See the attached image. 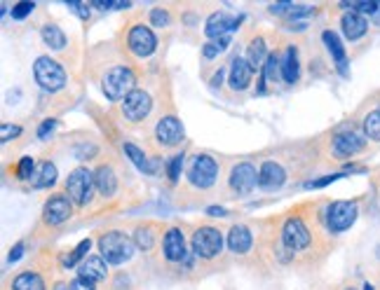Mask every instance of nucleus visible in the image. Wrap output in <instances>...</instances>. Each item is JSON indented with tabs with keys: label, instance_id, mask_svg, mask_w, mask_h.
<instances>
[{
	"label": "nucleus",
	"instance_id": "412c9836",
	"mask_svg": "<svg viewBox=\"0 0 380 290\" xmlns=\"http://www.w3.org/2000/svg\"><path fill=\"white\" fill-rule=\"evenodd\" d=\"M324 45L329 47V52H331V56H334L338 70H341L343 75H348V54H345V50H343L341 38H338L334 31H324Z\"/></svg>",
	"mask_w": 380,
	"mask_h": 290
},
{
	"label": "nucleus",
	"instance_id": "a18cd8bd",
	"mask_svg": "<svg viewBox=\"0 0 380 290\" xmlns=\"http://www.w3.org/2000/svg\"><path fill=\"white\" fill-rule=\"evenodd\" d=\"M70 8H73L75 12H78V14L82 17V19H87V17H90V8H85V5H70Z\"/></svg>",
	"mask_w": 380,
	"mask_h": 290
},
{
	"label": "nucleus",
	"instance_id": "a878e982",
	"mask_svg": "<svg viewBox=\"0 0 380 290\" xmlns=\"http://www.w3.org/2000/svg\"><path fill=\"white\" fill-rule=\"evenodd\" d=\"M43 40L50 50H64V47H66V33L59 26H55V23H47L43 28Z\"/></svg>",
	"mask_w": 380,
	"mask_h": 290
},
{
	"label": "nucleus",
	"instance_id": "cd10ccee",
	"mask_svg": "<svg viewBox=\"0 0 380 290\" xmlns=\"http://www.w3.org/2000/svg\"><path fill=\"white\" fill-rule=\"evenodd\" d=\"M12 288L15 290H45V283L35 271H23V274H19L15 279Z\"/></svg>",
	"mask_w": 380,
	"mask_h": 290
},
{
	"label": "nucleus",
	"instance_id": "0eeeda50",
	"mask_svg": "<svg viewBox=\"0 0 380 290\" xmlns=\"http://www.w3.org/2000/svg\"><path fill=\"white\" fill-rule=\"evenodd\" d=\"M359 206L357 201H334L329 206V227L334 232H345L357 220Z\"/></svg>",
	"mask_w": 380,
	"mask_h": 290
},
{
	"label": "nucleus",
	"instance_id": "c03bdc74",
	"mask_svg": "<svg viewBox=\"0 0 380 290\" xmlns=\"http://www.w3.org/2000/svg\"><path fill=\"white\" fill-rule=\"evenodd\" d=\"M21 253H23V244H17V246L10 251V262H17V260L21 258Z\"/></svg>",
	"mask_w": 380,
	"mask_h": 290
},
{
	"label": "nucleus",
	"instance_id": "ea45409f",
	"mask_svg": "<svg viewBox=\"0 0 380 290\" xmlns=\"http://www.w3.org/2000/svg\"><path fill=\"white\" fill-rule=\"evenodd\" d=\"M345 174H334V176H324V178H319V180H314L312 183V187H324V185H331L334 180H338V178H343Z\"/></svg>",
	"mask_w": 380,
	"mask_h": 290
},
{
	"label": "nucleus",
	"instance_id": "f257e3e1",
	"mask_svg": "<svg viewBox=\"0 0 380 290\" xmlns=\"http://www.w3.org/2000/svg\"><path fill=\"white\" fill-rule=\"evenodd\" d=\"M101 256L111 265H122L134 256V241L122 232H108L99 239Z\"/></svg>",
	"mask_w": 380,
	"mask_h": 290
},
{
	"label": "nucleus",
	"instance_id": "72a5a7b5",
	"mask_svg": "<svg viewBox=\"0 0 380 290\" xmlns=\"http://www.w3.org/2000/svg\"><path fill=\"white\" fill-rule=\"evenodd\" d=\"M277 73H282V63L277 54H270L265 61V80H277Z\"/></svg>",
	"mask_w": 380,
	"mask_h": 290
},
{
	"label": "nucleus",
	"instance_id": "423d86ee",
	"mask_svg": "<svg viewBox=\"0 0 380 290\" xmlns=\"http://www.w3.org/2000/svg\"><path fill=\"white\" fill-rule=\"evenodd\" d=\"M188 178L195 187H202V190L211 187L218 178L216 162H213L209 155H198L193 159V164H190V169H188Z\"/></svg>",
	"mask_w": 380,
	"mask_h": 290
},
{
	"label": "nucleus",
	"instance_id": "c9c22d12",
	"mask_svg": "<svg viewBox=\"0 0 380 290\" xmlns=\"http://www.w3.org/2000/svg\"><path fill=\"white\" fill-rule=\"evenodd\" d=\"M33 12V3H19L12 8V19H23L26 14H31Z\"/></svg>",
	"mask_w": 380,
	"mask_h": 290
},
{
	"label": "nucleus",
	"instance_id": "473e14b6",
	"mask_svg": "<svg viewBox=\"0 0 380 290\" xmlns=\"http://www.w3.org/2000/svg\"><path fill=\"white\" fill-rule=\"evenodd\" d=\"M35 174V164L31 157H23L19 162V167H17V176H19L21 180H31Z\"/></svg>",
	"mask_w": 380,
	"mask_h": 290
},
{
	"label": "nucleus",
	"instance_id": "ddd939ff",
	"mask_svg": "<svg viewBox=\"0 0 380 290\" xmlns=\"http://www.w3.org/2000/svg\"><path fill=\"white\" fill-rule=\"evenodd\" d=\"M242 19L245 17H228V14H211L209 19H207V35L213 40H218V38H225V35H233V31L237 26L242 23Z\"/></svg>",
	"mask_w": 380,
	"mask_h": 290
},
{
	"label": "nucleus",
	"instance_id": "9b49d317",
	"mask_svg": "<svg viewBox=\"0 0 380 290\" xmlns=\"http://www.w3.org/2000/svg\"><path fill=\"white\" fill-rule=\"evenodd\" d=\"M284 244H287L291 251H303V248H307L310 244V232H307V227L303 225L301 218H291L284 225Z\"/></svg>",
	"mask_w": 380,
	"mask_h": 290
},
{
	"label": "nucleus",
	"instance_id": "b1692460",
	"mask_svg": "<svg viewBox=\"0 0 380 290\" xmlns=\"http://www.w3.org/2000/svg\"><path fill=\"white\" fill-rule=\"evenodd\" d=\"M55 180H57V167H55V164H50V162H43L38 169H35L33 178L28 183H31L35 190H43V187L55 185Z\"/></svg>",
	"mask_w": 380,
	"mask_h": 290
},
{
	"label": "nucleus",
	"instance_id": "bb28decb",
	"mask_svg": "<svg viewBox=\"0 0 380 290\" xmlns=\"http://www.w3.org/2000/svg\"><path fill=\"white\" fill-rule=\"evenodd\" d=\"M268 50H265V43L260 38H256L254 43H249L247 47V61H249V66L251 68H258L263 61H268Z\"/></svg>",
	"mask_w": 380,
	"mask_h": 290
},
{
	"label": "nucleus",
	"instance_id": "f03ea898",
	"mask_svg": "<svg viewBox=\"0 0 380 290\" xmlns=\"http://www.w3.org/2000/svg\"><path fill=\"white\" fill-rule=\"evenodd\" d=\"M33 75H35V82H38L45 92H57L66 85V70H64L55 59H50V56L35 59Z\"/></svg>",
	"mask_w": 380,
	"mask_h": 290
},
{
	"label": "nucleus",
	"instance_id": "de8ad7c7",
	"mask_svg": "<svg viewBox=\"0 0 380 290\" xmlns=\"http://www.w3.org/2000/svg\"><path fill=\"white\" fill-rule=\"evenodd\" d=\"M221 75H223V70H218V73H216V78H213V82H211V87H218V85H221Z\"/></svg>",
	"mask_w": 380,
	"mask_h": 290
},
{
	"label": "nucleus",
	"instance_id": "aec40b11",
	"mask_svg": "<svg viewBox=\"0 0 380 290\" xmlns=\"http://www.w3.org/2000/svg\"><path fill=\"white\" fill-rule=\"evenodd\" d=\"M106 274H108V267H106L104 258H99V256L87 258L85 262L80 265V279H85V281H90V283L104 281Z\"/></svg>",
	"mask_w": 380,
	"mask_h": 290
},
{
	"label": "nucleus",
	"instance_id": "f3484780",
	"mask_svg": "<svg viewBox=\"0 0 380 290\" xmlns=\"http://www.w3.org/2000/svg\"><path fill=\"white\" fill-rule=\"evenodd\" d=\"M284 180H287V174H284L280 164L265 162L263 167L258 169V185L263 187V190H277V187L284 185Z\"/></svg>",
	"mask_w": 380,
	"mask_h": 290
},
{
	"label": "nucleus",
	"instance_id": "39448f33",
	"mask_svg": "<svg viewBox=\"0 0 380 290\" xmlns=\"http://www.w3.org/2000/svg\"><path fill=\"white\" fill-rule=\"evenodd\" d=\"M366 147V136L364 132H357V129H345V132H338L334 136V143H331V150H334V157L345 159L361 152Z\"/></svg>",
	"mask_w": 380,
	"mask_h": 290
},
{
	"label": "nucleus",
	"instance_id": "6ab92c4d",
	"mask_svg": "<svg viewBox=\"0 0 380 290\" xmlns=\"http://www.w3.org/2000/svg\"><path fill=\"white\" fill-rule=\"evenodd\" d=\"M162 248H164V258L171 260V262H176V260H181V258H183V253H186V241H183L181 229L171 227L169 232L164 234Z\"/></svg>",
	"mask_w": 380,
	"mask_h": 290
},
{
	"label": "nucleus",
	"instance_id": "c85d7f7f",
	"mask_svg": "<svg viewBox=\"0 0 380 290\" xmlns=\"http://www.w3.org/2000/svg\"><path fill=\"white\" fill-rule=\"evenodd\" d=\"M361 132H364L366 138L380 141V108L371 110L369 115L364 117V124H361Z\"/></svg>",
	"mask_w": 380,
	"mask_h": 290
},
{
	"label": "nucleus",
	"instance_id": "2f4dec72",
	"mask_svg": "<svg viewBox=\"0 0 380 290\" xmlns=\"http://www.w3.org/2000/svg\"><path fill=\"white\" fill-rule=\"evenodd\" d=\"M134 244L139 248H144V251H148V248H153V244H155V236H153V232L148 227H139L134 234Z\"/></svg>",
	"mask_w": 380,
	"mask_h": 290
},
{
	"label": "nucleus",
	"instance_id": "7c9ffc66",
	"mask_svg": "<svg viewBox=\"0 0 380 290\" xmlns=\"http://www.w3.org/2000/svg\"><path fill=\"white\" fill-rule=\"evenodd\" d=\"M90 246H92V241L90 239H85V241H80V246L75 248L73 253H70V256L64 260V267H73V265H78V262H85V258L87 253H90Z\"/></svg>",
	"mask_w": 380,
	"mask_h": 290
},
{
	"label": "nucleus",
	"instance_id": "393cba45",
	"mask_svg": "<svg viewBox=\"0 0 380 290\" xmlns=\"http://www.w3.org/2000/svg\"><path fill=\"white\" fill-rule=\"evenodd\" d=\"M298 56H296V50L294 47H289L287 50V54L282 56V78H284V82H296L298 80Z\"/></svg>",
	"mask_w": 380,
	"mask_h": 290
},
{
	"label": "nucleus",
	"instance_id": "6e6552de",
	"mask_svg": "<svg viewBox=\"0 0 380 290\" xmlns=\"http://www.w3.org/2000/svg\"><path fill=\"white\" fill-rule=\"evenodd\" d=\"M223 248V236L213 227H202L193 234V251L200 258H213Z\"/></svg>",
	"mask_w": 380,
	"mask_h": 290
},
{
	"label": "nucleus",
	"instance_id": "79ce46f5",
	"mask_svg": "<svg viewBox=\"0 0 380 290\" xmlns=\"http://www.w3.org/2000/svg\"><path fill=\"white\" fill-rule=\"evenodd\" d=\"M70 290H94V283L85 281V279H75L70 283Z\"/></svg>",
	"mask_w": 380,
	"mask_h": 290
},
{
	"label": "nucleus",
	"instance_id": "1a4fd4ad",
	"mask_svg": "<svg viewBox=\"0 0 380 290\" xmlns=\"http://www.w3.org/2000/svg\"><path fill=\"white\" fill-rule=\"evenodd\" d=\"M151 94L144 92V90H134L129 94L127 99L122 101V112L124 117H127L129 122H141L148 117V112H151Z\"/></svg>",
	"mask_w": 380,
	"mask_h": 290
},
{
	"label": "nucleus",
	"instance_id": "09e8293b",
	"mask_svg": "<svg viewBox=\"0 0 380 290\" xmlns=\"http://www.w3.org/2000/svg\"><path fill=\"white\" fill-rule=\"evenodd\" d=\"M211 216H225V209H209Z\"/></svg>",
	"mask_w": 380,
	"mask_h": 290
},
{
	"label": "nucleus",
	"instance_id": "8fccbe9b",
	"mask_svg": "<svg viewBox=\"0 0 380 290\" xmlns=\"http://www.w3.org/2000/svg\"><path fill=\"white\" fill-rule=\"evenodd\" d=\"M55 290H70V288H68V283H57Z\"/></svg>",
	"mask_w": 380,
	"mask_h": 290
},
{
	"label": "nucleus",
	"instance_id": "e433bc0d",
	"mask_svg": "<svg viewBox=\"0 0 380 290\" xmlns=\"http://www.w3.org/2000/svg\"><path fill=\"white\" fill-rule=\"evenodd\" d=\"M181 164H183V155H176V157L169 162V180H171V183H176V180H179Z\"/></svg>",
	"mask_w": 380,
	"mask_h": 290
},
{
	"label": "nucleus",
	"instance_id": "a19ab883",
	"mask_svg": "<svg viewBox=\"0 0 380 290\" xmlns=\"http://www.w3.org/2000/svg\"><path fill=\"white\" fill-rule=\"evenodd\" d=\"M55 127H57V122H55V120H47V122H43V124H40V132H38V136H40V138H47V136L52 134V129H55Z\"/></svg>",
	"mask_w": 380,
	"mask_h": 290
},
{
	"label": "nucleus",
	"instance_id": "7ed1b4c3",
	"mask_svg": "<svg viewBox=\"0 0 380 290\" xmlns=\"http://www.w3.org/2000/svg\"><path fill=\"white\" fill-rule=\"evenodd\" d=\"M94 187H97V183H94L92 171L85 169V167L75 169L73 174L68 176V180H66L68 197H70V201H73V204H78V206H85L87 201L92 199Z\"/></svg>",
	"mask_w": 380,
	"mask_h": 290
},
{
	"label": "nucleus",
	"instance_id": "c756f323",
	"mask_svg": "<svg viewBox=\"0 0 380 290\" xmlns=\"http://www.w3.org/2000/svg\"><path fill=\"white\" fill-rule=\"evenodd\" d=\"M124 152H127V157L136 164V169L151 171V167H148V159H146V155H144V150H141V147H136L134 143H124Z\"/></svg>",
	"mask_w": 380,
	"mask_h": 290
},
{
	"label": "nucleus",
	"instance_id": "5701e85b",
	"mask_svg": "<svg viewBox=\"0 0 380 290\" xmlns=\"http://www.w3.org/2000/svg\"><path fill=\"white\" fill-rule=\"evenodd\" d=\"M94 183H97V190L104 194V197H111V194H115L117 190V178H115V171L111 167H99L97 174H94Z\"/></svg>",
	"mask_w": 380,
	"mask_h": 290
},
{
	"label": "nucleus",
	"instance_id": "2eb2a0df",
	"mask_svg": "<svg viewBox=\"0 0 380 290\" xmlns=\"http://www.w3.org/2000/svg\"><path fill=\"white\" fill-rule=\"evenodd\" d=\"M155 136L162 145H176V143H181V138H183V127L176 117H171V115L162 117V120L158 122Z\"/></svg>",
	"mask_w": 380,
	"mask_h": 290
},
{
	"label": "nucleus",
	"instance_id": "49530a36",
	"mask_svg": "<svg viewBox=\"0 0 380 290\" xmlns=\"http://www.w3.org/2000/svg\"><path fill=\"white\" fill-rule=\"evenodd\" d=\"M369 19H371L373 23H378V26H380V3H376V8H373V10H371Z\"/></svg>",
	"mask_w": 380,
	"mask_h": 290
},
{
	"label": "nucleus",
	"instance_id": "4c0bfd02",
	"mask_svg": "<svg viewBox=\"0 0 380 290\" xmlns=\"http://www.w3.org/2000/svg\"><path fill=\"white\" fill-rule=\"evenodd\" d=\"M151 21L155 23V26H167V23H169V14L164 10H153L151 12Z\"/></svg>",
	"mask_w": 380,
	"mask_h": 290
},
{
	"label": "nucleus",
	"instance_id": "37998d69",
	"mask_svg": "<svg viewBox=\"0 0 380 290\" xmlns=\"http://www.w3.org/2000/svg\"><path fill=\"white\" fill-rule=\"evenodd\" d=\"M218 52H221V47H218V45H205V47H202V54H205V59L218 56Z\"/></svg>",
	"mask_w": 380,
	"mask_h": 290
},
{
	"label": "nucleus",
	"instance_id": "3c124183",
	"mask_svg": "<svg viewBox=\"0 0 380 290\" xmlns=\"http://www.w3.org/2000/svg\"><path fill=\"white\" fill-rule=\"evenodd\" d=\"M348 290H357V288H348Z\"/></svg>",
	"mask_w": 380,
	"mask_h": 290
},
{
	"label": "nucleus",
	"instance_id": "a211bd4d",
	"mask_svg": "<svg viewBox=\"0 0 380 290\" xmlns=\"http://www.w3.org/2000/svg\"><path fill=\"white\" fill-rule=\"evenodd\" d=\"M251 66H249L247 59H235L233 68H230V90L233 92H242L249 87L251 82Z\"/></svg>",
	"mask_w": 380,
	"mask_h": 290
},
{
	"label": "nucleus",
	"instance_id": "dca6fc26",
	"mask_svg": "<svg viewBox=\"0 0 380 290\" xmlns=\"http://www.w3.org/2000/svg\"><path fill=\"white\" fill-rule=\"evenodd\" d=\"M341 26H343V33H345L348 40H359L366 35V28H369V21H366L364 14H359V12L354 10H348L345 14H343L341 19Z\"/></svg>",
	"mask_w": 380,
	"mask_h": 290
},
{
	"label": "nucleus",
	"instance_id": "f704fd0d",
	"mask_svg": "<svg viewBox=\"0 0 380 290\" xmlns=\"http://www.w3.org/2000/svg\"><path fill=\"white\" fill-rule=\"evenodd\" d=\"M314 14V8H307V5H291L287 17L289 19H303V17H310Z\"/></svg>",
	"mask_w": 380,
	"mask_h": 290
},
{
	"label": "nucleus",
	"instance_id": "4468645a",
	"mask_svg": "<svg viewBox=\"0 0 380 290\" xmlns=\"http://www.w3.org/2000/svg\"><path fill=\"white\" fill-rule=\"evenodd\" d=\"M155 45H158V40L151 28L134 26L132 31H129V47H132V52L136 56H151L153 52H155Z\"/></svg>",
	"mask_w": 380,
	"mask_h": 290
},
{
	"label": "nucleus",
	"instance_id": "f8f14e48",
	"mask_svg": "<svg viewBox=\"0 0 380 290\" xmlns=\"http://www.w3.org/2000/svg\"><path fill=\"white\" fill-rule=\"evenodd\" d=\"M70 213H73V209H70L68 197H64V194H55V197L47 199L43 218H45L47 225H61V222L68 220Z\"/></svg>",
	"mask_w": 380,
	"mask_h": 290
},
{
	"label": "nucleus",
	"instance_id": "9d476101",
	"mask_svg": "<svg viewBox=\"0 0 380 290\" xmlns=\"http://www.w3.org/2000/svg\"><path fill=\"white\" fill-rule=\"evenodd\" d=\"M256 183H258V171L254 164H249V162L237 164V167L233 169V174H230V187H233L237 194L251 192L254 187H256Z\"/></svg>",
	"mask_w": 380,
	"mask_h": 290
},
{
	"label": "nucleus",
	"instance_id": "58836bf2",
	"mask_svg": "<svg viewBox=\"0 0 380 290\" xmlns=\"http://www.w3.org/2000/svg\"><path fill=\"white\" fill-rule=\"evenodd\" d=\"M21 129L17 127V124H3V134H0V138H3V143L5 141H10V136L15 138V136H19Z\"/></svg>",
	"mask_w": 380,
	"mask_h": 290
},
{
	"label": "nucleus",
	"instance_id": "4be33fe9",
	"mask_svg": "<svg viewBox=\"0 0 380 290\" xmlns=\"http://www.w3.org/2000/svg\"><path fill=\"white\" fill-rule=\"evenodd\" d=\"M254 239H251V232L245 227V225H235L228 234V246L233 253H247L251 248Z\"/></svg>",
	"mask_w": 380,
	"mask_h": 290
},
{
	"label": "nucleus",
	"instance_id": "20e7f679",
	"mask_svg": "<svg viewBox=\"0 0 380 290\" xmlns=\"http://www.w3.org/2000/svg\"><path fill=\"white\" fill-rule=\"evenodd\" d=\"M134 73L129 68H113L104 78V94L111 101H124L134 92Z\"/></svg>",
	"mask_w": 380,
	"mask_h": 290
}]
</instances>
